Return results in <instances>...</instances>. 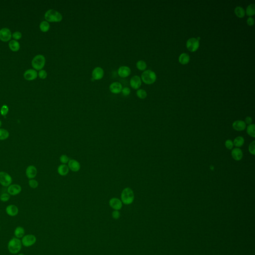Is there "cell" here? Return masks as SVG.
I'll return each mask as SVG.
<instances>
[{"label": "cell", "instance_id": "44", "mask_svg": "<svg viewBox=\"0 0 255 255\" xmlns=\"http://www.w3.org/2000/svg\"><path fill=\"white\" fill-rule=\"evenodd\" d=\"M247 24L248 25H250V26H252V25H254V19L253 18H252V17H250L247 20Z\"/></svg>", "mask_w": 255, "mask_h": 255}, {"label": "cell", "instance_id": "37", "mask_svg": "<svg viewBox=\"0 0 255 255\" xmlns=\"http://www.w3.org/2000/svg\"><path fill=\"white\" fill-rule=\"evenodd\" d=\"M59 159H60V162H62V164H65L68 163L69 161H70L69 158L67 156L65 155V154H62V155L60 156Z\"/></svg>", "mask_w": 255, "mask_h": 255}, {"label": "cell", "instance_id": "19", "mask_svg": "<svg viewBox=\"0 0 255 255\" xmlns=\"http://www.w3.org/2000/svg\"><path fill=\"white\" fill-rule=\"evenodd\" d=\"M6 211L8 215L11 217H14L18 214L19 209L14 205H9L7 207Z\"/></svg>", "mask_w": 255, "mask_h": 255}, {"label": "cell", "instance_id": "17", "mask_svg": "<svg viewBox=\"0 0 255 255\" xmlns=\"http://www.w3.org/2000/svg\"><path fill=\"white\" fill-rule=\"evenodd\" d=\"M123 87L120 82H115L111 84L109 86V89L112 93L114 94H119L122 91Z\"/></svg>", "mask_w": 255, "mask_h": 255}, {"label": "cell", "instance_id": "1", "mask_svg": "<svg viewBox=\"0 0 255 255\" xmlns=\"http://www.w3.org/2000/svg\"><path fill=\"white\" fill-rule=\"evenodd\" d=\"M121 201L125 205L131 204L135 198L134 192L132 189L129 188H125L123 189L121 195Z\"/></svg>", "mask_w": 255, "mask_h": 255}, {"label": "cell", "instance_id": "16", "mask_svg": "<svg viewBox=\"0 0 255 255\" xmlns=\"http://www.w3.org/2000/svg\"><path fill=\"white\" fill-rule=\"evenodd\" d=\"M131 70L128 66H121L118 70V74L122 78H126L131 74Z\"/></svg>", "mask_w": 255, "mask_h": 255}, {"label": "cell", "instance_id": "4", "mask_svg": "<svg viewBox=\"0 0 255 255\" xmlns=\"http://www.w3.org/2000/svg\"><path fill=\"white\" fill-rule=\"evenodd\" d=\"M142 80L146 84H151L156 81V76L154 71L151 70H147L142 73Z\"/></svg>", "mask_w": 255, "mask_h": 255}, {"label": "cell", "instance_id": "31", "mask_svg": "<svg viewBox=\"0 0 255 255\" xmlns=\"http://www.w3.org/2000/svg\"><path fill=\"white\" fill-rule=\"evenodd\" d=\"M255 125H249L247 128V133L249 135L254 138L255 137Z\"/></svg>", "mask_w": 255, "mask_h": 255}, {"label": "cell", "instance_id": "46", "mask_svg": "<svg viewBox=\"0 0 255 255\" xmlns=\"http://www.w3.org/2000/svg\"><path fill=\"white\" fill-rule=\"evenodd\" d=\"M2 123L1 121L0 120V128L1 127V126H2Z\"/></svg>", "mask_w": 255, "mask_h": 255}, {"label": "cell", "instance_id": "22", "mask_svg": "<svg viewBox=\"0 0 255 255\" xmlns=\"http://www.w3.org/2000/svg\"><path fill=\"white\" fill-rule=\"evenodd\" d=\"M70 169L66 164H61L59 165L57 169V172L58 174L62 176H65L69 172Z\"/></svg>", "mask_w": 255, "mask_h": 255}, {"label": "cell", "instance_id": "2", "mask_svg": "<svg viewBox=\"0 0 255 255\" xmlns=\"http://www.w3.org/2000/svg\"><path fill=\"white\" fill-rule=\"evenodd\" d=\"M22 248V243L20 239L14 237L9 240L8 243V250L12 254L18 253Z\"/></svg>", "mask_w": 255, "mask_h": 255}, {"label": "cell", "instance_id": "41", "mask_svg": "<svg viewBox=\"0 0 255 255\" xmlns=\"http://www.w3.org/2000/svg\"><path fill=\"white\" fill-rule=\"evenodd\" d=\"M112 216L114 219H118L121 216V214L118 210H114L112 212Z\"/></svg>", "mask_w": 255, "mask_h": 255}, {"label": "cell", "instance_id": "5", "mask_svg": "<svg viewBox=\"0 0 255 255\" xmlns=\"http://www.w3.org/2000/svg\"><path fill=\"white\" fill-rule=\"evenodd\" d=\"M46 63V58L43 55L38 54L34 57L32 60V65L35 70H40L44 66Z\"/></svg>", "mask_w": 255, "mask_h": 255}, {"label": "cell", "instance_id": "47", "mask_svg": "<svg viewBox=\"0 0 255 255\" xmlns=\"http://www.w3.org/2000/svg\"><path fill=\"white\" fill-rule=\"evenodd\" d=\"M24 255V254L20 253V254H19V255Z\"/></svg>", "mask_w": 255, "mask_h": 255}, {"label": "cell", "instance_id": "18", "mask_svg": "<svg viewBox=\"0 0 255 255\" xmlns=\"http://www.w3.org/2000/svg\"><path fill=\"white\" fill-rule=\"evenodd\" d=\"M26 175L27 177L32 180L33 178H35L37 175V170L36 167L33 165H30L27 167L26 170Z\"/></svg>", "mask_w": 255, "mask_h": 255}, {"label": "cell", "instance_id": "38", "mask_svg": "<svg viewBox=\"0 0 255 255\" xmlns=\"http://www.w3.org/2000/svg\"><path fill=\"white\" fill-rule=\"evenodd\" d=\"M47 74L46 71L44 70H41L38 72V76L41 79H44L47 77Z\"/></svg>", "mask_w": 255, "mask_h": 255}, {"label": "cell", "instance_id": "34", "mask_svg": "<svg viewBox=\"0 0 255 255\" xmlns=\"http://www.w3.org/2000/svg\"><path fill=\"white\" fill-rule=\"evenodd\" d=\"M8 112H9V107L6 105H4L1 107V110H0V112H1V115L2 116H3L5 117L7 115Z\"/></svg>", "mask_w": 255, "mask_h": 255}, {"label": "cell", "instance_id": "45", "mask_svg": "<svg viewBox=\"0 0 255 255\" xmlns=\"http://www.w3.org/2000/svg\"><path fill=\"white\" fill-rule=\"evenodd\" d=\"M244 122L246 124L249 125L251 124V123L252 122V119L251 117H247L245 119V120Z\"/></svg>", "mask_w": 255, "mask_h": 255}, {"label": "cell", "instance_id": "9", "mask_svg": "<svg viewBox=\"0 0 255 255\" xmlns=\"http://www.w3.org/2000/svg\"><path fill=\"white\" fill-rule=\"evenodd\" d=\"M12 33L9 29L7 28H2L0 30V40L2 41H8L11 39Z\"/></svg>", "mask_w": 255, "mask_h": 255}, {"label": "cell", "instance_id": "13", "mask_svg": "<svg viewBox=\"0 0 255 255\" xmlns=\"http://www.w3.org/2000/svg\"><path fill=\"white\" fill-rule=\"evenodd\" d=\"M130 83L132 88L134 89H138L141 86L142 81L139 76L135 75L131 78Z\"/></svg>", "mask_w": 255, "mask_h": 255}, {"label": "cell", "instance_id": "11", "mask_svg": "<svg viewBox=\"0 0 255 255\" xmlns=\"http://www.w3.org/2000/svg\"><path fill=\"white\" fill-rule=\"evenodd\" d=\"M104 70L100 67H96L92 71V75L94 80H100L104 76Z\"/></svg>", "mask_w": 255, "mask_h": 255}, {"label": "cell", "instance_id": "26", "mask_svg": "<svg viewBox=\"0 0 255 255\" xmlns=\"http://www.w3.org/2000/svg\"><path fill=\"white\" fill-rule=\"evenodd\" d=\"M235 13L238 17L240 18L244 17L245 15V10L241 7H237L236 8H235Z\"/></svg>", "mask_w": 255, "mask_h": 255}, {"label": "cell", "instance_id": "28", "mask_svg": "<svg viewBox=\"0 0 255 255\" xmlns=\"http://www.w3.org/2000/svg\"><path fill=\"white\" fill-rule=\"evenodd\" d=\"M246 14L249 17H251L255 14V4H251L246 9Z\"/></svg>", "mask_w": 255, "mask_h": 255}, {"label": "cell", "instance_id": "10", "mask_svg": "<svg viewBox=\"0 0 255 255\" xmlns=\"http://www.w3.org/2000/svg\"><path fill=\"white\" fill-rule=\"evenodd\" d=\"M121 200L117 198H112L109 201L110 206L115 210H119L121 209L123 206Z\"/></svg>", "mask_w": 255, "mask_h": 255}, {"label": "cell", "instance_id": "32", "mask_svg": "<svg viewBox=\"0 0 255 255\" xmlns=\"http://www.w3.org/2000/svg\"><path fill=\"white\" fill-rule=\"evenodd\" d=\"M136 66L138 70L143 71L146 69V64L143 60H139L136 63Z\"/></svg>", "mask_w": 255, "mask_h": 255}, {"label": "cell", "instance_id": "35", "mask_svg": "<svg viewBox=\"0 0 255 255\" xmlns=\"http://www.w3.org/2000/svg\"><path fill=\"white\" fill-rule=\"evenodd\" d=\"M28 184L30 186V188H38V181H36V180H30L28 181Z\"/></svg>", "mask_w": 255, "mask_h": 255}, {"label": "cell", "instance_id": "43", "mask_svg": "<svg viewBox=\"0 0 255 255\" xmlns=\"http://www.w3.org/2000/svg\"><path fill=\"white\" fill-rule=\"evenodd\" d=\"M22 35L21 33L20 32H15L12 35L13 38L16 40L20 39L22 38Z\"/></svg>", "mask_w": 255, "mask_h": 255}, {"label": "cell", "instance_id": "27", "mask_svg": "<svg viewBox=\"0 0 255 255\" xmlns=\"http://www.w3.org/2000/svg\"><path fill=\"white\" fill-rule=\"evenodd\" d=\"M244 143V138L241 136L236 138L233 142V144L236 147H241L242 146Z\"/></svg>", "mask_w": 255, "mask_h": 255}, {"label": "cell", "instance_id": "14", "mask_svg": "<svg viewBox=\"0 0 255 255\" xmlns=\"http://www.w3.org/2000/svg\"><path fill=\"white\" fill-rule=\"evenodd\" d=\"M67 166L69 169L73 172H78L81 167L80 163L78 161L73 159H70Z\"/></svg>", "mask_w": 255, "mask_h": 255}, {"label": "cell", "instance_id": "29", "mask_svg": "<svg viewBox=\"0 0 255 255\" xmlns=\"http://www.w3.org/2000/svg\"><path fill=\"white\" fill-rule=\"evenodd\" d=\"M9 132L7 130L0 129V140H5L9 137Z\"/></svg>", "mask_w": 255, "mask_h": 255}, {"label": "cell", "instance_id": "21", "mask_svg": "<svg viewBox=\"0 0 255 255\" xmlns=\"http://www.w3.org/2000/svg\"><path fill=\"white\" fill-rule=\"evenodd\" d=\"M232 156L233 159L236 161H240L243 158V154L241 149L239 148H235L233 149L232 151Z\"/></svg>", "mask_w": 255, "mask_h": 255}, {"label": "cell", "instance_id": "24", "mask_svg": "<svg viewBox=\"0 0 255 255\" xmlns=\"http://www.w3.org/2000/svg\"><path fill=\"white\" fill-rule=\"evenodd\" d=\"M9 49L13 51H17L20 49V45L18 41L16 40H12L9 43Z\"/></svg>", "mask_w": 255, "mask_h": 255}, {"label": "cell", "instance_id": "39", "mask_svg": "<svg viewBox=\"0 0 255 255\" xmlns=\"http://www.w3.org/2000/svg\"><path fill=\"white\" fill-rule=\"evenodd\" d=\"M225 146L229 150H231L234 146L233 142L230 140H228L225 142Z\"/></svg>", "mask_w": 255, "mask_h": 255}, {"label": "cell", "instance_id": "20", "mask_svg": "<svg viewBox=\"0 0 255 255\" xmlns=\"http://www.w3.org/2000/svg\"><path fill=\"white\" fill-rule=\"evenodd\" d=\"M233 129L237 131H243L246 129V124L244 121L241 120H238L234 122L233 125Z\"/></svg>", "mask_w": 255, "mask_h": 255}, {"label": "cell", "instance_id": "6", "mask_svg": "<svg viewBox=\"0 0 255 255\" xmlns=\"http://www.w3.org/2000/svg\"><path fill=\"white\" fill-rule=\"evenodd\" d=\"M21 242L23 246L25 247H29L33 246L36 243V237L34 235H26L22 237Z\"/></svg>", "mask_w": 255, "mask_h": 255}, {"label": "cell", "instance_id": "25", "mask_svg": "<svg viewBox=\"0 0 255 255\" xmlns=\"http://www.w3.org/2000/svg\"><path fill=\"white\" fill-rule=\"evenodd\" d=\"M190 60V57L188 54L183 53L181 54L179 57V62L181 64L185 65L188 64Z\"/></svg>", "mask_w": 255, "mask_h": 255}, {"label": "cell", "instance_id": "3", "mask_svg": "<svg viewBox=\"0 0 255 255\" xmlns=\"http://www.w3.org/2000/svg\"><path fill=\"white\" fill-rule=\"evenodd\" d=\"M46 21L49 22H60L62 20V16L59 12L54 9L48 10L44 14Z\"/></svg>", "mask_w": 255, "mask_h": 255}, {"label": "cell", "instance_id": "48", "mask_svg": "<svg viewBox=\"0 0 255 255\" xmlns=\"http://www.w3.org/2000/svg\"><path fill=\"white\" fill-rule=\"evenodd\" d=\"M0 230H1V227H0Z\"/></svg>", "mask_w": 255, "mask_h": 255}, {"label": "cell", "instance_id": "7", "mask_svg": "<svg viewBox=\"0 0 255 255\" xmlns=\"http://www.w3.org/2000/svg\"><path fill=\"white\" fill-rule=\"evenodd\" d=\"M12 183V178L8 173L0 172V183L3 186H9Z\"/></svg>", "mask_w": 255, "mask_h": 255}, {"label": "cell", "instance_id": "36", "mask_svg": "<svg viewBox=\"0 0 255 255\" xmlns=\"http://www.w3.org/2000/svg\"><path fill=\"white\" fill-rule=\"evenodd\" d=\"M10 198V195L9 194L4 193L1 195L0 196V200L3 202L8 201Z\"/></svg>", "mask_w": 255, "mask_h": 255}, {"label": "cell", "instance_id": "8", "mask_svg": "<svg viewBox=\"0 0 255 255\" xmlns=\"http://www.w3.org/2000/svg\"><path fill=\"white\" fill-rule=\"evenodd\" d=\"M199 46L198 40L195 38H191L188 40L186 43L187 49L191 52L197 51Z\"/></svg>", "mask_w": 255, "mask_h": 255}, {"label": "cell", "instance_id": "30", "mask_svg": "<svg viewBox=\"0 0 255 255\" xmlns=\"http://www.w3.org/2000/svg\"><path fill=\"white\" fill-rule=\"evenodd\" d=\"M40 29L43 32H46L49 30L50 25L47 21H43L40 24Z\"/></svg>", "mask_w": 255, "mask_h": 255}, {"label": "cell", "instance_id": "33", "mask_svg": "<svg viewBox=\"0 0 255 255\" xmlns=\"http://www.w3.org/2000/svg\"><path fill=\"white\" fill-rule=\"evenodd\" d=\"M137 95L139 98L143 99L146 97L147 96V93L143 89H139L137 91Z\"/></svg>", "mask_w": 255, "mask_h": 255}, {"label": "cell", "instance_id": "23", "mask_svg": "<svg viewBox=\"0 0 255 255\" xmlns=\"http://www.w3.org/2000/svg\"><path fill=\"white\" fill-rule=\"evenodd\" d=\"M25 230L24 228L21 226L17 227L14 231V235L16 238L18 239L22 238L25 236Z\"/></svg>", "mask_w": 255, "mask_h": 255}, {"label": "cell", "instance_id": "42", "mask_svg": "<svg viewBox=\"0 0 255 255\" xmlns=\"http://www.w3.org/2000/svg\"><path fill=\"white\" fill-rule=\"evenodd\" d=\"M122 92L123 94V95L125 96H127L131 93V90L128 87H124L122 89Z\"/></svg>", "mask_w": 255, "mask_h": 255}, {"label": "cell", "instance_id": "40", "mask_svg": "<svg viewBox=\"0 0 255 255\" xmlns=\"http://www.w3.org/2000/svg\"><path fill=\"white\" fill-rule=\"evenodd\" d=\"M255 141H253L250 144L249 146V151L251 154L255 155Z\"/></svg>", "mask_w": 255, "mask_h": 255}, {"label": "cell", "instance_id": "15", "mask_svg": "<svg viewBox=\"0 0 255 255\" xmlns=\"http://www.w3.org/2000/svg\"><path fill=\"white\" fill-rule=\"evenodd\" d=\"M24 78L27 80H33L38 77V73L34 70H27L24 74Z\"/></svg>", "mask_w": 255, "mask_h": 255}, {"label": "cell", "instance_id": "12", "mask_svg": "<svg viewBox=\"0 0 255 255\" xmlns=\"http://www.w3.org/2000/svg\"><path fill=\"white\" fill-rule=\"evenodd\" d=\"M22 191V188L19 184H12L8 187V192L9 195H14L19 194Z\"/></svg>", "mask_w": 255, "mask_h": 255}]
</instances>
